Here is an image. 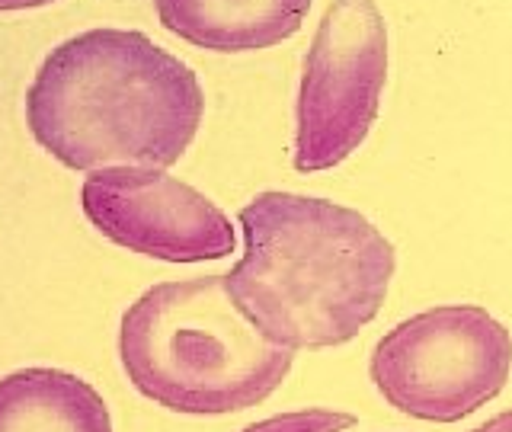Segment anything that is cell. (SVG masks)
<instances>
[{"instance_id":"cell-9","label":"cell","mask_w":512,"mask_h":432,"mask_svg":"<svg viewBox=\"0 0 512 432\" xmlns=\"http://www.w3.org/2000/svg\"><path fill=\"white\" fill-rule=\"evenodd\" d=\"M356 426V416L327 407H304L292 413H276L269 420L250 423L240 432H346Z\"/></svg>"},{"instance_id":"cell-1","label":"cell","mask_w":512,"mask_h":432,"mask_svg":"<svg viewBox=\"0 0 512 432\" xmlns=\"http://www.w3.org/2000/svg\"><path fill=\"white\" fill-rule=\"evenodd\" d=\"M237 224L244 256L221 285L266 343L288 352L333 349L378 317L397 253L356 208L269 189L240 208Z\"/></svg>"},{"instance_id":"cell-4","label":"cell","mask_w":512,"mask_h":432,"mask_svg":"<svg viewBox=\"0 0 512 432\" xmlns=\"http://www.w3.org/2000/svg\"><path fill=\"white\" fill-rule=\"evenodd\" d=\"M512 375V333L480 304H439L400 320L368 359L388 404L423 423H458L500 397Z\"/></svg>"},{"instance_id":"cell-7","label":"cell","mask_w":512,"mask_h":432,"mask_svg":"<svg viewBox=\"0 0 512 432\" xmlns=\"http://www.w3.org/2000/svg\"><path fill=\"white\" fill-rule=\"evenodd\" d=\"M157 20L183 42L218 55L263 52L292 39L311 0H154Z\"/></svg>"},{"instance_id":"cell-10","label":"cell","mask_w":512,"mask_h":432,"mask_svg":"<svg viewBox=\"0 0 512 432\" xmlns=\"http://www.w3.org/2000/svg\"><path fill=\"white\" fill-rule=\"evenodd\" d=\"M471 432H512V410H503V413L490 416L484 426H477Z\"/></svg>"},{"instance_id":"cell-5","label":"cell","mask_w":512,"mask_h":432,"mask_svg":"<svg viewBox=\"0 0 512 432\" xmlns=\"http://www.w3.org/2000/svg\"><path fill=\"white\" fill-rule=\"evenodd\" d=\"M388 84V23L375 0H333L301 64L295 100L298 173L340 167L372 132Z\"/></svg>"},{"instance_id":"cell-8","label":"cell","mask_w":512,"mask_h":432,"mask_svg":"<svg viewBox=\"0 0 512 432\" xmlns=\"http://www.w3.org/2000/svg\"><path fill=\"white\" fill-rule=\"evenodd\" d=\"M0 432H112V416L90 381L32 365L0 378Z\"/></svg>"},{"instance_id":"cell-3","label":"cell","mask_w":512,"mask_h":432,"mask_svg":"<svg viewBox=\"0 0 512 432\" xmlns=\"http://www.w3.org/2000/svg\"><path fill=\"white\" fill-rule=\"evenodd\" d=\"M119 362L151 404L186 416L240 413L272 397L295 352L240 317L221 276L151 285L119 320Z\"/></svg>"},{"instance_id":"cell-6","label":"cell","mask_w":512,"mask_h":432,"mask_svg":"<svg viewBox=\"0 0 512 432\" xmlns=\"http://www.w3.org/2000/svg\"><path fill=\"white\" fill-rule=\"evenodd\" d=\"M90 228L109 244L160 263H212L237 250V228L199 189L164 167H103L80 186Z\"/></svg>"},{"instance_id":"cell-11","label":"cell","mask_w":512,"mask_h":432,"mask_svg":"<svg viewBox=\"0 0 512 432\" xmlns=\"http://www.w3.org/2000/svg\"><path fill=\"white\" fill-rule=\"evenodd\" d=\"M45 4H55V0H0V10H32Z\"/></svg>"},{"instance_id":"cell-2","label":"cell","mask_w":512,"mask_h":432,"mask_svg":"<svg viewBox=\"0 0 512 432\" xmlns=\"http://www.w3.org/2000/svg\"><path fill=\"white\" fill-rule=\"evenodd\" d=\"M205 90L141 29L96 26L58 42L26 87V128L68 170L164 167L196 141Z\"/></svg>"}]
</instances>
